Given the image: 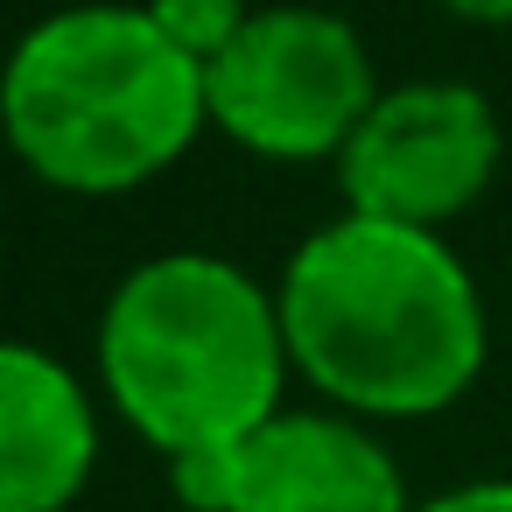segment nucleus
<instances>
[{"label": "nucleus", "mask_w": 512, "mask_h": 512, "mask_svg": "<svg viewBox=\"0 0 512 512\" xmlns=\"http://www.w3.org/2000/svg\"><path fill=\"white\" fill-rule=\"evenodd\" d=\"M211 127L267 162H337L379 99L365 36L330 8H260L204 64Z\"/></svg>", "instance_id": "obj_4"}, {"label": "nucleus", "mask_w": 512, "mask_h": 512, "mask_svg": "<svg viewBox=\"0 0 512 512\" xmlns=\"http://www.w3.org/2000/svg\"><path fill=\"white\" fill-rule=\"evenodd\" d=\"M456 22H477V29H512V0H442Z\"/></svg>", "instance_id": "obj_10"}, {"label": "nucleus", "mask_w": 512, "mask_h": 512, "mask_svg": "<svg viewBox=\"0 0 512 512\" xmlns=\"http://www.w3.org/2000/svg\"><path fill=\"white\" fill-rule=\"evenodd\" d=\"M190 512H414L393 449L358 414H274L232 449L169 456Z\"/></svg>", "instance_id": "obj_6"}, {"label": "nucleus", "mask_w": 512, "mask_h": 512, "mask_svg": "<svg viewBox=\"0 0 512 512\" xmlns=\"http://www.w3.org/2000/svg\"><path fill=\"white\" fill-rule=\"evenodd\" d=\"M498 162H505V134L491 99L463 78H414L372 99V113L337 155V190L344 211L358 218L442 232L491 190Z\"/></svg>", "instance_id": "obj_5"}, {"label": "nucleus", "mask_w": 512, "mask_h": 512, "mask_svg": "<svg viewBox=\"0 0 512 512\" xmlns=\"http://www.w3.org/2000/svg\"><path fill=\"white\" fill-rule=\"evenodd\" d=\"M288 358L358 421H421L456 407L484 358L491 316L477 274L442 232L393 218H330L281 267Z\"/></svg>", "instance_id": "obj_1"}, {"label": "nucleus", "mask_w": 512, "mask_h": 512, "mask_svg": "<svg viewBox=\"0 0 512 512\" xmlns=\"http://www.w3.org/2000/svg\"><path fill=\"white\" fill-rule=\"evenodd\" d=\"M141 8H148V15H155V29H162L183 57H197V64L225 57V50H232V36L253 22L246 0H141Z\"/></svg>", "instance_id": "obj_8"}, {"label": "nucleus", "mask_w": 512, "mask_h": 512, "mask_svg": "<svg viewBox=\"0 0 512 512\" xmlns=\"http://www.w3.org/2000/svg\"><path fill=\"white\" fill-rule=\"evenodd\" d=\"M414 512H512V477H477V484L435 491V498H421Z\"/></svg>", "instance_id": "obj_9"}, {"label": "nucleus", "mask_w": 512, "mask_h": 512, "mask_svg": "<svg viewBox=\"0 0 512 512\" xmlns=\"http://www.w3.org/2000/svg\"><path fill=\"white\" fill-rule=\"evenodd\" d=\"M281 302L218 253L141 260L99 316V386L162 456L232 449L281 414Z\"/></svg>", "instance_id": "obj_3"}, {"label": "nucleus", "mask_w": 512, "mask_h": 512, "mask_svg": "<svg viewBox=\"0 0 512 512\" xmlns=\"http://www.w3.org/2000/svg\"><path fill=\"white\" fill-rule=\"evenodd\" d=\"M0 127L50 190L120 197L176 169L211 127L204 64L183 57L148 8H64L8 50Z\"/></svg>", "instance_id": "obj_2"}, {"label": "nucleus", "mask_w": 512, "mask_h": 512, "mask_svg": "<svg viewBox=\"0 0 512 512\" xmlns=\"http://www.w3.org/2000/svg\"><path fill=\"white\" fill-rule=\"evenodd\" d=\"M99 463V414L78 372L0 337V512H64Z\"/></svg>", "instance_id": "obj_7"}]
</instances>
